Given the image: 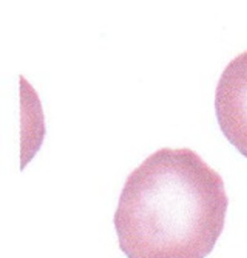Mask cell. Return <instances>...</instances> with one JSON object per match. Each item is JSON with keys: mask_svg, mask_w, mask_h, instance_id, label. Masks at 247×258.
I'll return each instance as SVG.
<instances>
[{"mask_svg": "<svg viewBox=\"0 0 247 258\" xmlns=\"http://www.w3.org/2000/svg\"><path fill=\"white\" fill-rule=\"evenodd\" d=\"M222 178L190 149L162 148L128 176L114 214L128 258H205L224 229Z\"/></svg>", "mask_w": 247, "mask_h": 258, "instance_id": "cell-1", "label": "cell"}, {"mask_svg": "<svg viewBox=\"0 0 247 258\" xmlns=\"http://www.w3.org/2000/svg\"><path fill=\"white\" fill-rule=\"evenodd\" d=\"M215 108L221 131L247 158V50L223 71L215 90Z\"/></svg>", "mask_w": 247, "mask_h": 258, "instance_id": "cell-2", "label": "cell"}]
</instances>
